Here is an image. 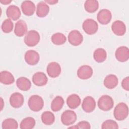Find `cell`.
I'll return each instance as SVG.
<instances>
[{"label":"cell","mask_w":129,"mask_h":129,"mask_svg":"<svg viewBox=\"0 0 129 129\" xmlns=\"http://www.w3.org/2000/svg\"><path fill=\"white\" fill-rule=\"evenodd\" d=\"M128 114V108L125 103H119L114 109L113 115L117 120L122 121L124 120L127 117Z\"/></svg>","instance_id":"1"},{"label":"cell","mask_w":129,"mask_h":129,"mask_svg":"<svg viewBox=\"0 0 129 129\" xmlns=\"http://www.w3.org/2000/svg\"><path fill=\"white\" fill-rule=\"evenodd\" d=\"M28 104L29 108L33 111H40L44 106L43 98L38 95H32L29 99Z\"/></svg>","instance_id":"2"},{"label":"cell","mask_w":129,"mask_h":129,"mask_svg":"<svg viewBox=\"0 0 129 129\" xmlns=\"http://www.w3.org/2000/svg\"><path fill=\"white\" fill-rule=\"evenodd\" d=\"M40 39V36L39 33L36 30H31L26 33L24 39V41L28 46L33 47L39 42Z\"/></svg>","instance_id":"3"},{"label":"cell","mask_w":129,"mask_h":129,"mask_svg":"<svg viewBox=\"0 0 129 129\" xmlns=\"http://www.w3.org/2000/svg\"><path fill=\"white\" fill-rule=\"evenodd\" d=\"M97 105L99 109L107 111L111 110L114 105L113 100L111 97L107 95L101 96L98 100Z\"/></svg>","instance_id":"4"},{"label":"cell","mask_w":129,"mask_h":129,"mask_svg":"<svg viewBox=\"0 0 129 129\" xmlns=\"http://www.w3.org/2000/svg\"><path fill=\"white\" fill-rule=\"evenodd\" d=\"M82 28L86 34L93 35L98 31V25L97 23L93 19H87L84 21L82 24Z\"/></svg>","instance_id":"5"},{"label":"cell","mask_w":129,"mask_h":129,"mask_svg":"<svg viewBox=\"0 0 129 129\" xmlns=\"http://www.w3.org/2000/svg\"><path fill=\"white\" fill-rule=\"evenodd\" d=\"M77 119V116L76 113L71 110L64 111L61 115V122L65 125L73 124L76 122Z\"/></svg>","instance_id":"6"},{"label":"cell","mask_w":129,"mask_h":129,"mask_svg":"<svg viewBox=\"0 0 129 129\" xmlns=\"http://www.w3.org/2000/svg\"><path fill=\"white\" fill-rule=\"evenodd\" d=\"M69 42L73 46H78L80 45L83 41L82 34L77 30L71 31L68 37Z\"/></svg>","instance_id":"7"},{"label":"cell","mask_w":129,"mask_h":129,"mask_svg":"<svg viewBox=\"0 0 129 129\" xmlns=\"http://www.w3.org/2000/svg\"><path fill=\"white\" fill-rule=\"evenodd\" d=\"M24 58L27 63L30 66H34L38 63L40 59V55L36 51L29 50L26 52Z\"/></svg>","instance_id":"8"},{"label":"cell","mask_w":129,"mask_h":129,"mask_svg":"<svg viewBox=\"0 0 129 129\" xmlns=\"http://www.w3.org/2000/svg\"><path fill=\"white\" fill-rule=\"evenodd\" d=\"M48 75L52 78H55L59 76L61 73V69L60 64L55 61L50 62L46 69Z\"/></svg>","instance_id":"9"},{"label":"cell","mask_w":129,"mask_h":129,"mask_svg":"<svg viewBox=\"0 0 129 129\" xmlns=\"http://www.w3.org/2000/svg\"><path fill=\"white\" fill-rule=\"evenodd\" d=\"M97 18L99 23L102 25H106L111 21L112 14L109 10L103 9L98 12Z\"/></svg>","instance_id":"10"},{"label":"cell","mask_w":129,"mask_h":129,"mask_svg":"<svg viewBox=\"0 0 129 129\" xmlns=\"http://www.w3.org/2000/svg\"><path fill=\"white\" fill-rule=\"evenodd\" d=\"M24 102L23 95L19 92L13 93L10 97V103L11 105L15 108L21 107Z\"/></svg>","instance_id":"11"},{"label":"cell","mask_w":129,"mask_h":129,"mask_svg":"<svg viewBox=\"0 0 129 129\" xmlns=\"http://www.w3.org/2000/svg\"><path fill=\"white\" fill-rule=\"evenodd\" d=\"M93 73L92 68L88 65L81 66L77 71L78 77L82 80H87L90 78Z\"/></svg>","instance_id":"12"},{"label":"cell","mask_w":129,"mask_h":129,"mask_svg":"<svg viewBox=\"0 0 129 129\" xmlns=\"http://www.w3.org/2000/svg\"><path fill=\"white\" fill-rule=\"evenodd\" d=\"M115 56L116 59L118 61H126L129 58L128 48L124 46L119 47L115 51Z\"/></svg>","instance_id":"13"},{"label":"cell","mask_w":129,"mask_h":129,"mask_svg":"<svg viewBox=\"0 0 129 129\" xmlns=\"http://www.w3.org/2000/svg\"><path fill=\"white\" fill-rule=\"evenodd\" d=\"M83 110L87 113H90L94 110L96 107V101L91 96H86L82 102Z\"/></svg>","instance_id":"14"},{"label":"cell","mask_w":129,"mask_h":129,"mask_svg":"<svg viewBox=\"0 0 129 129\" xmlns=\"http://www.w3.org/2000/svg\"><path fill=\"white\" fill-rule=\"evenodd\" d=\"M111 30L114 34L117 36H122L126 32V26L125 24L121 21H115L111 25Z\"/></svg>","instance_id":"15"},{"label":"cell","mask_w":129,"mask_h":129,"mask_svg":"<svg viewBox=\"0 0 129 129\" xmlns=\"http://www.w3.org/2000/svg\"><path fill=\"white\" fill-rule=\"evenodd\" d=\"M21 8L23 13L27 16L33 15L36 9L34 3L30 1H25L23 2L21 6Z\"/></svg>","instance_id":"16"},{"label":"cell","mask_w":129,"mask_h":129,"mask_svg":"<svg viewBox=\"0 0 129 129\" xmlns=\"http://www.w3.org/2000/svg\"><path fill=\"white\" fill-rule=\"evenodd\" d=\"M21 11L20 8L15 5L9 6L6 10V15L9 19L11 20L16 21L21 16Z\"/></svg>","instance_id":"17"},{"label":"cell","mask_w":129,"mask_h":129,"mask_svg":"<svg viewBox=\"0 0 129 129\" xmlns=\"http://www.w3.org/2000/svg\"><path fill=\"white\" fill-rule=\"evenodd\" d=\"M27 25L23 20L18 21L15 24L14 33L18 37H22L27 33Z\"/></svg>","instance_id":"18"},{"label":"cell","mask_w":129,"mask_h":129,"mask_svg":"<svg viewBox=\"0 0 129 129\" xmlns=\"http://www.w3.org/2000/svg\"><path fill=\"white\" fill-rule=\"evenodd\" d=\"M47 77L43 72H37L34 74L32 77L33 83L37 86H44L47 84Z\"/></svg>","instance_id":"19"},{"label":"cell","mask_w":129,"mask_h":129,"mask_svg":"<svg viewBox=\"0 0 129 129\" xmlns=\"http://www.w3.org/2000/svg\"><path fill=\"white\" fill-rule=\"evenodd\" d=\"M118 83V78L115 75L110 74L107 75L104 80V85L108 89H112L115 88Z\"/></svg>","instance_id":"20"},{"label":"cell","mask_w":129,"mask_h":129,"mask_svg":"<svg viewBox=\"0 0 129 129\" xmlns=\"http://www.w3.org/2000/svg\"><path fill=\"white\" fill-rule=\"evenodd\" d=\"M49 7L45 2L38 3L36 8V15L40 18L46 17L49 13Z\"/></svg>","instance_id":"21"},{"label":"cell","mask_w":129,"mask_h":129,"mask_svg":"<svg viewBox=\"0 0 129 129\" xmlns=\"http://www.w3.org/2000/svg\"><path fill=\"white\" fill-rule=\"evenodd\" d=\"M67 104L70 108L76 109L81 104V98L77 94H71L67 99Z\"/></svg>","instance_id":"22"},{"label":"cell","mask_w":129,"mask_h":129,"mask_svg":"<svg viewBox=\"0 0 129 129\" xmlns=\"http://www.w3.org/2000/svg\"><path fill=\"white\" fill-rule=\"evenodd\" d=\"M16 85L20 90L23 91H26L30 89L31 87V82L28 78L24 77H21L17 80Z\"/></svg>","instance_id":"23"},{"label":"cell","mask_w":129,"mask_h":129,"mask_svg":"<svg viewBox=\"0 0 129 129\" xmlns=\"http://www.w3.org/2000/svg\"><path fill=\"white\" fill-rule=\"evenodd\" d=\"M0 81L4 85H9L14 82L15 78L12 74L10 72L3 71L0 73Z\"/></svg>","instance_id":"24"},{"label":"cell","mask_w":129,"mask_h":129,"mask_svg":"<svg viewBox=\"0 0 129 129\" xmlns=\"http://www.w3.org/2000/svg\"><path fill=\"white\" fill-rule=\"evenodd\" d=\"M64 100L61 96H57L55 97L51 103V109L54 112L59 111L63 107Z\"/></svg>","instance_id":"25"},{"label":"cell","mask_w":129,"mask_h":129,"mask_svg":"<svg viewBox=\"0 0 129 129\" xmlns=\"http://www.w3.org/2000/svg\"><path fill=\"white\" fill-rule=\"evenodd\" d=\"M41 120L42 122L47 125L52 124L55 121V116L54 114L49 111H46L41 114Z\"/></svg>","instance_id":"26"},{"label":"cell","mask_w":129,"mask_h":129,"mask_svg":"<svg viewBox=\"0 0 129 129\" xmlns=\"http://www.w3.org/2000/svg\"><path fill=\"white\" fill-rule=\"evenodd\" d=\"M94 60L99 63L102 62L105 60L107 57L106 51L103 48H99L96 49L93 53Z\"/></svg>","instance_id":"27"},{"label":"cell","mask_w":129,"mask_h":129,"mask_svg":"<svg viewBox=\"0 0 129 129\" xmlns=\"http://www.w3.org/2000/svg\"><path fill=\"white\" fill-rule=\"evenodd\" d=\"M99 8V3L97 1L87 0L84 3V8L85 10L89 13L95 12Z\"/></svg>","instance_id":"28"},{"label":"cell","mask_w":129,"mask_h":129,"mask_svg":"<svg viewBox=\"0 0 129 129\" xmlns=\"http://www.w3.org/2000/svg\"><path fill=\"white\" fill-rule=\"evenodd\" d=\"M36 121L34 118L32 117H27L24 118L20 124L21 129H31L35 125Z\"/></svg>","instance_id":"29"},{"label":"cell","mask_w":129,"mask_h":129,"mask_svg":"<svg viewBox=\"0 0 129 129\" xmlns=\"http://www.w3.org/2000/svg\"><path fill=\"white\" fill-rule=\"evenodd\" d=\"M51 42L56 45L63 44L67 40L65 35L61 33H56L53 34L51 37Z\"/></svg>","instance_id":"30"},{"label":"cell","mask_w":129,"mask_h":129,"mask_svg":"<svg viewBox=\"0 0 129 129\" xmlns=\"http://www.w3.org/2000/svg\"><path fill=\"white\" fill-rule=\"evenodd\" d=\"M2 127L3 129H16L18 127V123L15 119L9 118L3 121Z\"/></svg>","instance_id":"31"},{"label":"cell","mask_w":129,"mask_h":129,"mask_svg":"<svg viewBox=\"0 0 129 129\" xmlns=\"http://www.w3.org/2000/svg\"><path fill=\"white\" fill-rule=\"evenodd\" d=\"M13 27L14 24L12 21L10 19H7L4 20L1 26L2 31L5 33L11 32L13 29Z\"/></svg>","instance_id":"32"},{"label":"cell","mask_w":129,"mask_h":129,"mask_svg":"<svg viewBox=\"0 0 129 129\" xmlns=\"http://www.w3.org/2000/svg\"><path fill=\"white\" fill-rule=\"evenodd\" d=\"M102 129H110V128H118V125L117 122L111 119H108L104 121L101 125Z\"/></svg>","instance_id":"33"},{"label":"cell","mask_w":129,"mask_h":129,"mask_svg":"<svg viewBox=\"0 0 129 129\" xmlns=\"http://www.w3.org/2000/svg\"><path fill=\"white\" fill-rule=\"evenodd\" d=\"M79 129H90L91 128L90 124L87 121H81L76 125Z\"/></svg>","instance_id":"34"},{"label":"cell","mask_w":129,"mask_h":129,"mask_svg":"<svg viewBox=\"0 0 129 129\" xmlns=\"http://www.w3.org/2000/svg\"><path fill=\"white\" fill-rule=\"evenodd\" d=\"M121 86L122 88L126 90H129V77H126L124 78L121 82Z\"/></svg>","instance_id":"35"},{"label":"cell","mask_w":129,"mask_h":129,"mask_svg":"<svg viewBox=\"0 0 129 129\" xmlns=\"http://www.w3.org/2000/svg\"><path fill=\"white\" fill-rule=\"evenodd\" d=\"M46 4H49L50 5H55L57 3L58 1L56 0H46L44 1Z\"/></svg>","instance_id":"36"},{"label":"cell","mask_w":129,"mask_h":129,"mask_svg":"<svg viewBox=\"0 0 129 129\" xmlns=\"http://www.w3.org/2000/svg\"><path fill=\"white\" fill-rule=\"evenodd\" d=\"M12 2V1H9V0H3V1H1L0 3L3 5H8L10 4Z\"/></svg>","instance_id":"37"},{"label":"cell","mask_w":129,"mask_h":129,"mask_svg":"<svg viewBox=\"0 0 129 129\" xmlns=\"http://www.w3.org/2000/svg\"><path fill=\"white\" fill-rule=\"evenodd\" d=\"M1 110L2 111L3 110V107L4 106V102L3 101V98L1 97Z\"/></svg>","instance_id":"38"}]
</instances>
